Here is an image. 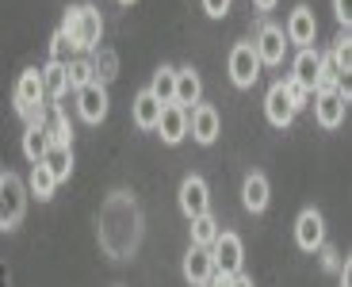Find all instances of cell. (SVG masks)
<instances>
[{
  "label": "cell",
  "mask_w": 352,
  "mask_h": 287,
  "mask_svg": "<svg viewBox=\"0 0 352 287\" xmlns=\"http://www.w3.org/2000/svg\"><path fill=\"white\" fill-rule=\"evenodd\" d=\"M65 39H69L73 50H96L100 39H104V16H100L96 4H73V8H65L62 16V27H58Z\"/></svg>",
  "instance_id": "1"
},
{
  "label": "cell",
  "mask_w": 352,
  "mask_h": 287,
  "mask_svg": "<svg viewBox=\"0 0 352 287\" xmlns=\"http://www.w3.org/2000/svg\"><path fill=\"white\" fill-rule=\"evenodd\" d=\"M46 92H43V70H23L12 92L16 115H23L27 123H46Z\"/></svg>",
  "instance_id": "2"
},
{
  "label": "cell",
  "mask_w": 352,
  "mask_h": 287,
  "mask_svg": "<svg viewBox=\"0 0 352 287\" xmlns=\"http://www.w3.org/2000/svg\"><path fill=\"white\" fill-rule=\"evenodd\" d=\"M27 211V184L16 173H0V230H16Z\"/></svg>",
  "instance_id": "3"
},
{
  "label": "cell",
  "mask_w": 352,
  "mask_h": 287,
  "mask_svg": "<svg viewBox=\"0 0 352 287\" xmlns=\"http://www.w3.org/2000/svg\"><path fill=\"white\" fill-rule=\"evenodd\" d=\"M211 261H214V272L222 276H241V264H245V245L234 230H219L211 245Z\"/></svg>",
  "instance_id": "4"
},
{
  "label": "cell",
  "mask_w": 352,
  "mask_h": 287,
  "mask_svg": "<svg viewBox=\"0 0 352 287\" xmlns=\"http://www.w3.org/2000/svg\"><path fill=\"white\" fill-rule=\"evenodd\" d=\"M314 119L322 131H337L344 123V111H349V88H337V92H314Z\"/></svg>",
  "instance_id": "5"
},
{
  "label": "cell",
  "mask_w": 352,
  "mask_h": 287,
  "mask_svg": "<svg viewBox=\"0 0 352 287\" xmlns=\"http://www.w3.org/2000/svg\"><path fill=\"white\" fill-rule=\"evenodd\" d=\"M176 200H180V211L188 218H199V215H211V188L203 176H184L180 180V191H176Z\"/></svg>",
  "instance_id": "6"
},
{
  "label": "cell",
  "mask_w": 352,
  "mask_h": 287,
  "mask_svg": "<svg viewBox=\"0 0 352 287\" xmlns=\"http://www.w3.org/2000/svg\"><path fill=\"white\" fill-rule=\"evenodd\" d=\"M261 77V58H256L253 43H238L230 50V81L238 88H253Z\"/></svg>",
  "instance_id": "7"
},
{
  "label": "cell",
  "mask_w": 352,
  "mask_h": 287,
  "mask_svg": "<svg viewBox=\"0 0 352 287\" xmlns=\"http://www.w3.org/2000/svg\"><path fill=\"white\" fill-rule=\"evenodd\" d=\"M295 245H299L302 253H318L326 245V218H322V211L307 207L295 218Z\"/></svg>",
  "instance_id": "8"
},
{
  "label": "cell",
  "mask_w": 352,
  "mask_h": 287,
  "mask_svg": "<svg viewBox=\"0 0 352 287\" xmlns=\"http://www.w3.org/2000/svg\"><path fill=\"white\" fill-rule=\"evenodd\" d=\"M253 50H256V58H261V65H283V58H287V35H283V27L264 23L261 31H256Z\"/></svg>",
  "instance_id": "9"
},
{
  "label": "cell",
  "mask_w": 352,
  "mask_h": 287,
  "mask_svg": "<svg viewBox=\"0 0 352 287\" xmlns=\"http://www.w3.org/2000/svg\"><path fill=\"white\" fill-rule=\"evenodd\" d=\"M188 134H192L199 146H211L214 138L222 134V119L211 104H195L192 115H188Z\"/></svg>",
  "instance_id": "10"
},
{
  "label": "cell",
  "mask_w": 352,
  "mask_h": 287,
  "mask_svg": "<svg viewBox=\"0 0 352 287\" xmlns=\"http://www.w3.org/2000/svg\"><path fill=\"white\" fill-rule=\"evenodd\" d=\"M107 88L100 85V81H92V85H85L77 92V111H80V119L85 123H104L107 119Z\"/></svg>",
  "instance_id": "11"
},
{
  "label": "cell",
  "mask_w": 352,
  "mask_h": 287,
  "mask_svg": "<svg viewBox=\"0 0 352 287\" xmlns=\"http://www.w3.org/2000/svg\"><path fill=\"white\" fill-rule=\"evenodd\" d=\"M287 43H295L299 50H307V46H314V39H318V19H314V12L307 8V4H299V8L291 12V19H287Z\"/></svg>",
  "instance_id": "12"
},
{
  "label": "cell",
  "mask_w": 352,
  "mask_h": 287,
  "mask_svg": "<svg viewBox=\"0 0 352 287\" xmlns=\"http://www.w3.org/2000/svg\"><path fill=\"white\" fill-rule=\"evenodd\" d=\"M264 115H268V123H272L276 131H283V127H291L295 123V107H291L287 92H283V81H276L272 88H268V96H264Z\"/></svg>",
  "instance_id": "13"
},
{
  "label": "cell",
  "mask_w": 352,
  "mask_h": 287,
  "mask_svg": "<svg viewBox=\"0 0 352 287\" xmlns=\"http://www.w3.org/2000/svg\"><path fill=\"white\" fill-rule=\"evenodd\" d=\"M153 131L161 134V142H165V146H180V142H184V134H188V111H184V107H176V104H165Z\"/></svg>",
  "instance_id": "14"
},
{
  "label": "cell",
  "mask_w": 352,
  "mask_h": 287,
  "mask_svg": "<svg viewBox=\"0 0 352 287\" xmlns=\"http://www.w3.org/2000/svg\"><path fill=\"white\" fill-rule=\"evenodd\" d=\"M318 70H322V54H318L314 46H307V50H299V54H295V61H291V81H295L299 88H307V92L314 96Z\"/></svg>",
  "instance_id": "15"
},
{
  "label": "cell",
  "mask_w": 352,
  "mask_h": 287,
  "mask_svg": "<svg viewBox=\"0 0 352 287\" xmlns=\"http://www.w3.org/2000/svg\"><path fill=\"white\" fill-rule=\"evenodd\" d=\"M211 276H214L211 249H203V245H192V249L184 253V279H188L192 287H203Z\"/></svg>",
  "instance_id": "16"
},
{
  "label": "cell",
  "mask_w": 352,
  "mask_h": 287,
  "mask_svg": "<svg viewBox=\"0 0 352 287\" xmlns=\"http://www.w3.org/2000/svg\"><path fill=\"white\" fill-rule=\"evenodd\" d=\"M203 100V81H199V73L188 65V70H176V85H173V104L176 107H184L188 111V104H199Z\"/></svg>",
  "instance_id": "17"
},
{
  "label": "cell",
  "mask_w": 352,
  "mask_h": 287,
  "mask_svg": "<svg viewBox=\"0 0 352 287\" xmlns=\"http://www.w3.org/2000/svg\"><path fill=\"white\" fill-rule=\"evenodd\" d=\"M268 200H272V188H268V176H264V173H249L245 180H241V203H245V211H253V215H261V211L268 207Z\"/></svg>",
  "instance_id": "18"
},
{
  "label": "cell",
  "mask_w": 352,
  "mask_h": 287,
  "mask_svg": "<svg viewBox=\"0 0 352 287\" xmlns=\"http://www.w3.org/2000/svg\"><path fill=\"white\" fill-rule=\"evenodd\" d=\"M131 115H134V127H138V131H153V127H157V119H161V104L150 96V88L134 96Z\"/></svg>",
  "instance_id": "19"
},
{
  "label": "cell",
  "mask_w": 352,
  "mask_h": 287,
  "mask_svg": "<svg viewBox=\"0 0 352 287\" xmlns=\"http://www.w3.org/2000/svg\"><path fill=\"white\" fill-rule=\"evenodd\" d=\"M38 165L50 169V176H54L58 184L69 180V173H73V149H69V146H54V142H50V146H46V157L38 161Z\"/></svg>",
  "instance_id": "20"
},
{
  "label": "cell",
  "mask_w": 352,
  "mask_h": 287,
  "mask_svg": "<svg viewBox=\"0 0 352 287\" xmlns=\"http://www.w3.org/2000/svg\"><path fill=\"white\" fill-rule=\"evenodd\" d=\"M46 146H50V138H46L43 123H27V131H23V157L31 161V165H38V161L46 157Z\"/></svg>",
  "instance_id": "21"
},
{
  "label": "cell",
  "mask_w": 352,
  "mask_h": 287,
  "mask_svg": "<svg viewBox=\"0 0 352 287\" xmlns=\"http://www.w3.org/2000/svg\"><path fill=\"white\" fill-rule=\"evenodd\" d=\"M54 188H58V180L50 176V169L46 165H31V176H27V195H38V200H54Z\"/></svg>",
  "instance_id": "22"
},
{
  "label": "cell",
  "mask_w": 352,
  "mask_h": 287,
  "mask_svg": "<svg viewBox=\"0 0 352 287\" xmlns=\"http://www.w3.org/2000/svg\"><path fill=\"white\" fill-rule=\"evenodd\" d=\"M65 81H69L73 92H80L85 85H92V81H96V65H92L88 58H73V61H65Z\"/></svg>",
  "instance_id": "23"
},
{
  "label": "cell",
  "mask_w": 352,
  "mask_h": 287,
  "mask_svg": "<svg viewBox=\"0 0 352 287\" xmlns=\"http://www.w3.org/2000/svg\"><path fill=\"white\" fill-rule=\"evenodd\" d=\"M173 85H176V70L173 65H161V70L153 73V81H150V96L157 100L161 107L173 104Z\"/></svg>",
  "instance_id": "24"
},
{
  "label": "cell",
  "mask_w": 352,
  "mask_h": 287,
  "mask_svg": "<svg viewBox=\"0 0 352 287\" xmlns=\"http://www.w3.org/2000/svg\"><path fill=\"white\" fill-rule=\"evenodd\" d=\"M43 92L50 96V100H62L65 92H69V81H65V65H58V61H50L43 70Z\"/></svg>",
  "instance_id": "25"
},
{
  "label": "cell",
  "mask_w": 352,
  "mask_h": 287,
  "mask_svg": "<svg viewBox=\"0 0 352 287\" xmlns=\"http://www.w3.org/2000/svg\"><path fill=\"white\" fill-rule=\"evenodd\" d=\"M43 131H46V138H50L54 146H69L73 142V127H69V119H65L62 107H54L50 123H43Z\"/></svg>",
  "instance_id": "26"
},
{
  "label": "cell",
  "mask_w": 352,
  "mask_h": 287,
  "mask_svg": "<svg viewBox=\"0 0 352 287\" xmlns=\"http://www.w3.org/2000/svg\"><path fill=\"white\" fill-rule=\"evenodd\" d=\"M192 222V245H203V249H211L214 237H219V222L211 215H199V218H188Z\"/></svg>",
  "instance_id": "27"
},
{
  "label": "cell",
  "mask_w": 352,
  "mask_h": 287,
  "mask_svg": "<svg viewBox=\"0 0 352 287\" xmlns=\"http://www.w3.org/2000/svg\"><path fill=\"white\" fill-rule=\"evenodd\" d=\"M329 58H333V65H337V73H341V77H349V73H352V43H349V31L337 39V46H333V54H329Z\"/></svg>",
  "instance_id": "28"
},
{
  "label": "cell",
  "mask_w": 352,
  "mask_h": 287,
  "mask_svg": "<svg viewBox=\"0 0 352 287\" xmlns=\"http://www.w3.org/2000/svg\"><path fill=\"white\" fill-rule=\"evenodd\" d=\"M283 92H287V100H291V107H295V111H302V107L310 104V92H307V88H299L291 77L283 81Z\"/></svg>",
  "instance_id": "29"
},
{
  "label": "cell",
  "mask_w": 352,
  "mask_h": 287,
  "mask_svg": "<svg viewBox=\"0 0 352 287\" xmlns=\"http://www.w3.org/2000/svg\"><path fill=\"white\" fill-rule=\"evenodd\" d=\"M69 50H73V46H69V39H65L62 31H58V35L50 39V61H58V65H65V61H69L65 54H69Z\"/></svg>",
  "instance_id": "30"
},
{
  "label": "cell",
  "mask_w": 352,
  "mask_h": 287,
  "mask_svg": "<svg viewBox=\"0 0 352 287\" xmlns=\"http://www.w3.org/2000/svg\"><path fill=\"white\" fill-rule=\"evenodd\" d=\"M230 4H234V0H203V12H207L211 19H222L230 12Z\"/></svg>",
  "instance_id": "31"
},
{
  "label": "cell",
  "mask_w": 352,
  "mask_h": 287,
  "mask_svg": "<svg viewBox=\"0 0 352 287\" xmlns=\"http://www.w3.org/2000/svg\"><path fill=\"white\" fill-rule=\"evenodd\" d=\"M333 16L344 23V31H349V23H352V0H333Z\"/></svg>",
  "instance_id": "32"
},
{
  "label": "cell",
  "mask_w": 352,
  "mask_h": 287,
  "mask_svg": "<svg viewBox=\"0 0 352 287\" xmlns=\"http://www.w3.org/2000/svg\"><path fill=\"white\" fill-rule=\"evenodd\" d=\"M203 287H234V276H222V272H214V276L207 279Z\"/></svg>",
  "instance_id": "33"
},
{
  "label": "cell",
  "mask_w": 352,
  "mask_h": 287,
  "mask_svg": "<svg viewBox=\"0 0 352 287\" xmlns=\"http://www.w3.org/2000/svg\"><path fill=\"white\" fill-rule=\"evenodd\" d=\"M253 4H256V12H272L280 0H253Z\"/></svg>",
  "instance_id": "34"
},
{
  "label": "cell",
  "mask_w": 352,
  "mask_h": 287,
  "mask_svg": "<svg viewBox=\"0 0 352 287\" xmlns=\"http://www.w3.org/2000/svg\"><path fill=\"white\" fill-rule=\"evenodd\" d=\"M234 287H253V279H249V276H234Z\"/></svg>",
  "instance_id": "35"
},
{
  "label": "cell",
  "mask_w": 352,
  "mask_h": 287,
  "mask_svg": "<svg viewBox=\"0 0 352 287\" xmlns=\"http://www.w3.org/2000/svg\"><path fill=\"white\" fill-rule=\"evenodd\" d=\"M119 4H123V8H131V4H134V0H119Z\"/></svg>",
  "instance_id": "36"
}]
</instances>
